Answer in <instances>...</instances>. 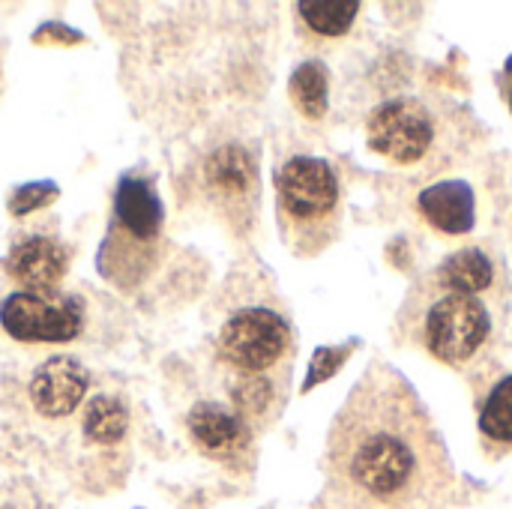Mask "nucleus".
<instances>
[{"mask_svg":"<svg viewBox=\"0 0 512 509\" xmlns=\"http://www.w3.org/2000/svg\"><path fill=\"white\" fill-rule=\"evenodd\" d=\"M0 327L18 342H72L84 330V303L60 291H15L0 303Z\"/></svg>","mask_w":512,"mask_h":509,"instance_id":"4","label":"nucleus"},{"mask_svg":"<svg viewBox=\"0 0 512 509\" xmlns=\"http://www.w3.org/2000/svg\"><path fill=\"white\" fill-rule=\"evenodd\" d=\"M366 135H369V147L375 153H381L399 165L420 162L438 138L432 111L414 96H399V99L381 102L369 114Z\"/></svg>","mask_w":512,"mask_h":509,"instance_id":"6","label":"nucleus"},{"mask_svg":"<svg viewBox=\"0 0 512 509\" xmlns=\"http://www.w3.org/2000/svg\"><path fill=\"white\" fill-rule=\"evenodd\" d=\"M186 429L192 444L219 462H237L252 444V426L222 402H195Z\"/></svg>","mask_w":512,"mask_h":509,"instance_id":"7","label":"nucleus"},{"mask_svg":"<svg viewBox=\"0 0 512 509\" xmlns=\"http://www.w3.org/2000/svg\"><path fill=\"white\" fill-rule=\"evenodd\" d=\"M207 177L219 192H234V195L240 192L243 195L249 189V183L255 180V171H252L249 159L243 156V150L225 147L219 156H213V162L207 168Z\"/></svg>","mask_w":512,"mask_h":509,"instance_id":"18","label":"nucleus"},{"mask_svg":"<svg viewBox=\"0 0 512 509\" xmlns=\"http://www.w3.org/2000/svg\"><path fill=\"white\" fill-rule=\"evenodd\" d=\"M3 270L24 291H57L69 270V249L48 234H24L6 255Z\"/></svg>","mask_w":512,"mask_h":509,"instance_id":"9","label":"nucleus"},{"mask_svg":"<svg viewBox=\"0 0 512 509\" xmlns=\"http://www.w3.org/2000/svg\"><path fill=\"white\" fill-rule=\"evenodd\" d=\"M216 354L234 372L264 375L291 354V327L273 309L264 306L240 309L219 330Z\"/></svg>","mask_w":512,"mask_h":509,"instance_id":"3","label":"nucleus"},{"mask_svg":"<svg viewBox=\"0 0 512 509\" xmlns=\"http://www.w3.org/2000/svg\"><path fill=\"white\" fill-rule=\"evenodd\" d=\"M492 279H495V267L483 249H462L450 255L438 270V285L447 288V294L477 297L480 291L492 288Z\"/></svg>","mask_w":512,"mask_h":509,"instance_id":"12","label":"nucleus"},{"mask_svg":"<svg viewBox=\"0 0 512 509\" xmlns=\"http://www.w3.org/2000/svg\"><path fill=\"white\" fill-rule=\"evenodd\" d=\"M87 369L72 360V357H51L48 363H42L27 387L30 405L36 408L39 417L45 420H63L69 417L87 393Z\"/></svg>","mask_w":512,"mask_h":509,"instance_id":"8","label":"nucleus"},{"mask_svg":"<svg viewBox=\"0 0 512 509\" xmlns=\"http://www.w3.org/2000/svg\"><path fill=\"white\" fill-rule=\"evenodd\" d=\"M417 204L429 225L444 234H468L474 228V189L465 180L435 183L426 192H420Z\"/></svg>","mask_w":512,"mask_h":509,"instance_id":"11","label":"nucleus"},{"mask_svg":"<svg viewBox=\"0 0 512 509\" xmlns=\"http://www.w3.org/2000/svg\"><path fill=\"white\" fill-rule=\"evenodd\" d=\"M162 201L153 189L150 180L138 177V174H126L117 183L114 192V222L111 231L144 243V246H156L159 231H162Z\"/></svg>","mask_w":512,"mask_h":509,"instance_id":"10","label":"nucleus"},{"mask_svg":"<svg viewBox=\"0 0 512 509\" xmlns=\"http://www.w3.org/2000/svg\"><path fill=\"white\" fill-rule=\"evenodd\" d=\"M288 90H291L294 105H297L306 117L318 120V117L327 114L330 72H327V66H324L321 60H306V63H300V66L294 69V75H291Z\"/></svg>","mask_w":512,"mask_h":509,"instance_id":"14","label":"nucleus"},{"mask_svg":"<svg viewBox=\"0 0 512 509\" xmlns=\"http://www.w3.org/2000/svg\"><path fill=\"white\" fill-rule=\"evenodd\" d=\"M330 509H447L459 477L429 408L387 360H372L339 414L324 450Z\"/></svg>","mask_w":512,"mask_h":509,"instance_id":"1","label":"nucleus"},{"mask_svg":"<svg viewBox=\"0 0 512 509\" xmlns=\"http://www.w3.org/2000/svg\"><path fill=\"white\" fill-rule=\"evenodd\" d=\"M54 195H57V189L48 186V183H27V186L15 189V195L9 198V210H12V216H21V213H30L36 207H42Z\"/></svg>","mask_w":512,"mask_h":509,"instance_id":"20","label":"nucleus"},{"mask_svg":"<svg viewBox=\"0 0 512 509\" xmlns=\"http://www.w3.org/2000/svg\"><path fill=\"white\" fill-rule=\"evenodd\" d=\"M276 213L291 252L300 258L321 255L342 225L339 180L330 162L318 156H294L276 174Z\"/></svg>","mask_w":512,"mask_h":509,"instance_id":"2","label":"nucleus"},{"mask_svg":"<svg viewBox=\"0 0 512 509\" xmlns=\"http://www.w3.org/2000/svg\"><path fill=\"white\" fill-rule=\"evenodd\" d=\"M480 432L483 438L495 444L512 447V375H507L489 396L480 414Z\"/></svg>","mask_w":512,"mask_h":509,"instance_id":"17","label":"nucleus"},{"mask_svg":"<svg viewBox=\"0 0 512 509\" xmlns=\"http://www.w3.org/2000/svg\"><path fill=\"white\" fill-rule=\"evenodd\" d=\"M348 354H351L348 348H318V354H315V360H312V366H309V378H306L303 390H312L315 384L333 378L336 369L348 360Z\"/></svg>","mask_w":512,"mask_h":509,"instance_id":"19","label":"nucleus"},{"mask_svg":"<svg viewBox=\"0 0 512 509\" xmlns=\"http://www.w3.org/2000/svg\"><path fill=\"white\" fill-rule=\"evenodd\" d=\"M489 309L471 294H444L426 318V348L447 366H465L489 339Z\"/></svg>","mask_w":512,"mask_h":509,"instance_id":"5","label":"nucleus"},{"mask_svg":"<svg viewBox=\"0 0 512 509\" xmlns=\"http://www.w3.org/2000/svg\"><path fill=\"white\" fill-rule=\"evenodd\" d=\"M234 396V411L252 426L264 420L276 402V387L264 375H240V381L231 387Z\"/></svg>","mask_w":512,"mask_h":509,"instance_id":"16","label":"nucleus"},{"mask_svg":"<svg viewBox=\"0 0 512 509\" xmlns=\"http://www.w3.org/2000/svg\"><path fill=\"white\" fill-rule=\"evenodd\" d=\"M81 429L87 435L90 444H102V447H114L126 438L129 429V408L120 396H93L84 408L81 417Z\"/></svg>","mask_w":512,"mask_h":509,"instance_id":"13","label":"nucleus"},{"mask_svg":"<svg viewBox=\"0 0 512 509\" xmlns=\"http://www.w3.org/2000/svg\"><path fill=\"white\" fill-rule=\"evenodd\" d=\"M300 18L306 21L309 30H315L318 36H342L351 30L357 12H360V3L357 0H303L297 6Z\"/></svg>","mask_w":512,"mask_h":509,"instance_id":"15","label":"nucleus"}]
</instances>
